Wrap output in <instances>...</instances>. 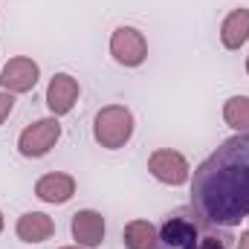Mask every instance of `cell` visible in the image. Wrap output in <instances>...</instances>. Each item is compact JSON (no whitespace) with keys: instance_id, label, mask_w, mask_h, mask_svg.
I'll use <instances>...</instances> for the list:
<instances>
[{"instance_id":"1","label":"cell","mask_w":249,"mask_h":249,"mask_svg":"<svg viewBox=\"0 0 249 249\" xmlns=\"http://www.w3.org/2000/svg\"><path fill=\"white\" fill-rule=\"evenodd\" d=\"M191 209L223 229L249 217V130L226 139L191 177Z\"/></svg>"},{"instance_id":"2","label":"cell","mask_w":249,"mask_h":249,"mask_svg":"<svg viewBox=\"0 0 249 249\" xmlns=\"http://www.w3.org/2000/svg\"><path fill=\"white\" fill-rule=\"evenodd\" d=\"M232 241L229 229L203 220L191 206H180L157 226L154 249H229Z\"/></svg>"},{"instance_id":"3","label":"cell","mask_w":249,"mask_h":249,"mask_svg":"<svg viewBox=\"0 0 249 249\" xmlns=\"http://www.w3.org/2000/svg\"><path fill=\"white\" fill-rule=\"evenodd\" d=\"M133 127V113L124 105H107L93 119V139L107 151H119L130 142Z\"/></svg>"},{"instance_id":"4","label":"cell","mask_w":249,"mask_h":249,"mask_svg":"<svg viewBox=\"0 0 249 249\" xmlns=\"http://www.w3.org/2000/svg\"><path fill=\"white\" fill-rule=\"evenodd\" d=\"M61 139V122L58 116H47V119H38V122L26 124L18 136V154L26 157V160H38V157H47L55 142Z\"/></svg>"},{"instance_id":"5","label":"cell","mask_w":249,"mask_h":249,"mask_svg":"<svg viewBox=\"0 0 249 249\" xmlns=\"http://www.w3.org/2000/svg\"><path fill=\"white\" fill-rule=\"evenodd\" d=\"M148 171H151V177L157 180V183H162V186H186L188 180H191V165H188V160L180 154V151H174V148H157L151 157H148Z\"/></svg>"},{"instance_id":"6","label":"cell","mask_w":249,"mask_h":249,"mask_svg":"<svg viewBox=\"0 0 249 249\" xmlns=\"http://www.w3.org/2000/svg\"><path fill=\"white\" fill-rule=\"evenodd\" d=\"M110 55L122 67H142L148 58V41L136 26H116L110 35Z\"/></svg>"},{"instance_id":"7","label":"cell","mask_w":249,"mask_h":249,"mask_svg":"<svg viewBox=\"0 0 249 249\" xmlns=\"http://www.w3.org/2000/svg\"><path fill=\"white\" fill-rule=\"evenodd\" d=\"M38 78H41V67L38 64L32 61L29 55H15L0 70V90H6L12 96L29 93V90H35Z\"/></svg>"},{"instance_id":"8","label":"cell","mask_w":249,"mask_h":249,"mask_svg":"<svg viewBox=\"0 0 249 249\" xmlns=\"http://www.w3.org/2000/svg\"><path fill=\"white\" fill-rule=\"evenodd\" d=\"M78 93H81L78 78H72L70 72H55L50 78V87H47V107H50V113L53 116H67L75 107Z\"/></svg>"},{"instance_id":"9","label":"cell","mask_w":249,"mask_h":249,"mask_svg":"<svg viewBox=\"0 0 249 249\" xmlns=\"http://www.w3.org/2000/svg\"><path fill=\"white\" fill-rule=\"evenodd\" d=\"M70 232H72V241L84 249H96L102 247L105 241V217L102 212L96 209H81L72 214V223H70Z\"/></svg>"},{"instance_id":"10","label":"cell","mask_w":249,"mask_h":249,"mask_svg":"<svg viewBox=\"0 0 249 249\" xmlns=\"http://www.w3.org/2000/svg\"><path fill=\"white\" fill-rule=\"evenodd\" d=\"M75 194V177L64 174V171H53V174H44L38 183H35V197L50 203V206H61L70 203Z\"/></svg>"},{"instance_id":"11","label":"cell","mask_w":249,"mask_h":249,"mask_svg":"<svg viewBox=\"0 0 249 249\" xmlns=\"http://www.w3.org/2000/svg\"><path fill=\"white\" fill-rule=\"evenodd\" d=\"M15 232L23 244H44L55 235V220L44 212H26V214L18 217Z\"/></svg>"},{"instance_id":"12","label":"cell","mask_w":249,"mask_h":249,"mask_svg":"<svg viewBox=\"0 0 249 249\" xmlns=\"http://www.w3.org/2000/svg\"><path fill=\"white\" fill-rule=\"evenodd\" d=\"M249 41V9H232L220 23V44L226 50H241Z\"/></svg>"},{"instance_id":"13","label":"cell","mask_w":249,"mask_h":249,"mask_svg":"<svg viewBox=\"0 0 249 249\" xmlns=\"http://www.w3.org/2000/svg\"><path fill=\"white\" fill-rule=\"evenodd\" d=\"M122 244L124 249H154L157 244V226L145 217L130 220L122 229Z\"/></svg>"},{"instance_id":"14","label":"cell","mask_w":249,"mask_h":249,"mask_svg":"<svg viewBox=\"0 0 249 249\" xmlns=\"http://www.w3.org/2000/svg\"><path fill=\"white\" fill-rule=\"evenodd\" d=\"M223 122L238 133L249 130V96H232L223 102Z\"/></svg>"},{"instance_id":"15","label":"cell","mask_w":249,"mask_h":249,"mask_svg":"<svg viewBox=\"0 0 249 249\" xmlns=\"http://www.w3.org/2000/svg\"><path fill=\"white\" fill-rule=\"evenodd\" d=\"M15 110V96L12 93H6V90H0V124L9 119V113Z\"/></svg>"},{"instance_id":"16","label":"cell","mask_w":249,"mask_h":249,"mask_svg":"<svg viewBox=\"0 0 249 249\" xmlns=\"http://www.w3.org/2000/svg\"><path fill=\"white\" fill-rule=\"evenodd\" d=\"M238 249H249V229L241 235V238H238Z\"/></svg>"},{"instance_id":"17","label":"cell","mask_w":249,"mask_h":249,"mask_svg":"<svg viewBox=\"0 0 249 249\" xmlns=\"http://www.w3.org/2000/svg\"><path fill=\"white\" fill-rule=\"evenodd\" d=\"M3 226H6V223H3V212H0V232H3Z\"/></svg>"},{"instance_id":"18","label":"cell","mask_w":249,"mask_h":249,"mask_svg":"<svg viewBox=\"0 0 249 249\" xmlns=\"http://www.w3.org/2000/svg\"><path fill=\"white\" fill-rule=\"evenodd\" d=\"M61 249H84V247H78V244H75V247H61Z\"/></svg>"},{"instance_id":"19","label":"cell","mask_w":249,"mask_h":249,"mask_svg":"<svg viewBox=\"0 0 249 249\" xmlns=\"http://www.w3.org/2000/svg\"><path fill=\"white\" fill-rule=\"evenodd\" d=\"M247 72H249V58H247Z\"/></svg>"},{"instance_id":"20","label":"cell","mask_w":249,"mask_h":249,"mask_svg":"<svg viewBox=\"0 0 249 249\" xmlns=\"http://www.w3.org/2000/svg\"><path fill=\"white\" fill-rule=\"evenodd\" d=\"M247 220H249V217H247Z\"/></svg>"}]
</instances>
